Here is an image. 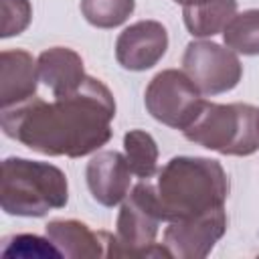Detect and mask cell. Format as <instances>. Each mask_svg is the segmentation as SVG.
Wrapping results in <instances>:
<instances>
[{
  "mask_svg": "<svg viewBox=\"0 0 259 259\" xmlns=\"http://www.w3.org/2000/svg\"><path fill=\"white\" fill-rule=\"evenodd\" d=\"M115 99L103 81L87 77L83 85L55 101L30 97L2 109V132L45 156L81 158L97 152L111 138Z\"/></svg>",
  "mask_w": 259,
  "mask_h": 259,
  "instance_id": "1",
  "label": "cell"
},
{
  "mask_svg": "<svg viewBox=\"0 0 259 259\" xmlns=\"http://www.w3.org/2000/svg\"><path fill=\"white\" fill-rule=\"evenodd\" d=\"M154 188L162 219L170 223L223 208L229 194V178L217 160L176 156L158 172Z\"/></svg>",
  "mask_w": 259,
  "mask_h": 259,
  "instance_id": "2",
  "label": "cell"
},
{
  "mask_svg": "<svg viewBox=\"0 0 259 259\" xmlns=\"http://www.w3.org/2000/svg\"><path fill=\"white\" fill-rule=\"evenodd\" d=\"M67 200V176L57 166L14 156L2 162L0 204L6 214L45 217L49 210L63 208Z\"/></svg>",
  "mask_w": 259,
  "mask_h": 259,
  "instance_id": "3",
  "label": "cell"
},
{
  "mask_svg": "<svg viewBox=\"0 0 259 259\" xmlns=\"http://www.w3.org/2000/svg\"><path fill=\"white\" fill-rule=\"evenodd\" d=\"M184 138L225 156H251L259 150V109L249 103L202 101Z\"/></svg>",
  "mask_w": 259,
  "mask_h": 259,
  "instance_id": "4",
  "label": "cell"
},
{
  "mask_svg": "<svg viewBox=\"0 0 259 259\" xmlns=\"http://www.w3.org/2000/svg\"><path fill=\"white\" fill-rule=\"evenodd\" d=\"M162 221L156 188L142 180L121 202L107 257H170L164 245H156Z\"/></svg>",
  "mask_w": 259,
  "mask_h": 259,
  "instance_id": "5",
  "label": "cell"
},
{
  "mask_svg": "<svg viewBox=\"0 0 259 259\" xmlns=\"http://www.w3.org/2000/svg\"><path fill=\"white\" fill-rule=\"evenodd\" d=\"M202 93L190 81L184 71L166 69L160 71L146 87V109L148 113L174 130H184L198 113L202 105Z\"/></svg>",
  "mask_w": 259,
  "mask_h": 259,
  "instance_id": "6",
  "label": "cell"
},
{
  "mask_svg": "<svg viewBox=\"0 0 259 259\" xmlns=\"http://www.w3.org/2000/svg\"><path fill=\"white\" fill-rule=\"evenodd\" d=\"M182 71L204 95L235 89L243 77V65L235 51L212 40H192L182 55Z\"/></svg>",
  "mask_w": 259,
  "mask_h": 259,
  "instance_id": "7",
  "label": "cell"
},
{
  "mask_svg": "<svg viewBox=\"0 0 259 259\" xmlns=\"http://www.w3.org/2000/svg\"><path fill=\"white\" fill-rule=\"evenodd\" d=\"M225 231L227 212L223 206L192 219L170 221V225L164 231L162 245L168 249L170 257L202 259L212 251L214 243L225 235Z\"/></svg>",
  "mask_w": 259,
  "mask_h": 259,
  "instance_id": "8",
  "label": "cell"
},
{
  "mask_svg": "<svg viewBox=\"0 0 259 259\" xmlns=\"http://www.w3.org/2000/svg\"><path fill=\"white\" fill-rule=\"evenodd\" d=\"M168 49V32L158 20H138L115 40V59L127 71L152 69Z\"/></svg>",
  "mask_w": 259,
  "mask_h": 259,
  "instance_id": "9",
  "label": "cell"
},
{
  "mask_svg": "<svg viewBox=\"0 0 259 259\" xmlns=\"http://www.w3.org/2000/svg\"><path fill=\"white\" fill-rule=\"evenodd\" d=\"M85 176L91 196L103 206H115L130 194L132 170L125 156L115 150L97 152L87 162Z\"/></svg>",
  "mask_w": 259,
  "mask_h": 259,
  "instance_id": "10",
  "label": "cell"
},
{
  "mask_svg": "<svg viewBox=\"0 0 259 259\" xmlns=\"http://www.w3.org/2000/svg\"><path fill=\"white\" fill-rule=\"evenodd\" d=\"M47 237L69 259H99L109 253L111 233L93 231L85 223L75 219H57L47 227Z\"/></svg>",
  "mask_w": 259,
  "mask_h": 259,
  "instance_id": "11",
  "label": "cell"
},
{
  "mask_svg": "<svg viewBox=\"0 0 259 259\" xmlns=\"http://www.w3.org/2000/svg\"><path fill=\"white\" fill-rule=\"evenodd\" d=\"M38 61L22 49L0 55V105L2 109L34 97L38 81Z\"/></svg>",
  "mask_w": 259,
  "mask_h": 259,
  "instance_id": "12",
  "label": "cell"
},
{
  "mask_svg": "<svg viewBox=\"0 0 259 259\" xmlns=\"http://www.w3.org/2000/svg\"><path fill=\"white\" fill-rule=\"evenodd\" d=\"M38 77L55 97L75 93L87 79L83 59L67 47H53L38 55Z\"/></svg>",
  "mask_w": 259,
  "mask_h": 259,
  "instance_id": "13",
  "label": "cell"
},
{
  "mask_svg": "<svg viewBox=\"0 0 259 259\" xmlns=\"http://www.w3.org/2000/svg\"><path fill=\"white\" fill-rule=\"evenodd\" d=\"M237 14V0H202L184 6V24L192 36L204 38L223 32Z\"/></svg>",
  "mask_w": 259,
  "mask_h": 259,
  "instance_id": "14",
  "label": "cell"
},
{
  "mask_svg": "<svg viewBox=\"0 0 259 259\" xmlns=\"http://www.w3.org/2000/svg\"><path fill=\"white\" fill-rule=\"evenodd\" d=\"M125 160L132 174L142 180H148L158 170V146L154 138L144 130H130L123 136Z\"/></svg>",
  "mask_w": 259,
  "mask_h": 259,
  "instance_id": "15",
  "label": "cell"
},
{
  "mask_svg": "<svg viewBox=\"0 0 259 259\" xmlns=\"http://www.w3.org/2000/svg\"><path fill=\"white\" fill-rule=\"evenodd\" d=\"M225 45L241 55H259V8L239 12L223 30Z\"/></svg>",
  "mask_w": 259,
  "mask_h": 259,
  "instance_id": "16",
  "label": "cell"
},
{
  "mask_svg": "<svg viewBox=\"0 0 259 259\" xmlns=\"http://www.w3.org/2000/svg\"><path fill=\"white\" fill-rule=\"evenodd\" d=\"M136 8V0H81V12L91 26L115 28L123 24Z\"/></svg>",
  "mask_w": 259,
  "mask_h": 259,
  "instance_id": "17",
  "label": "cell"
},
{
  "mask_svg": "<svg viewBox=\"0 0 259 259\" xmlns=\"http://www.w3.org/2000/svg\"><path fill=\"white\" fill-rule=\"evenodd\" d=\"M2 257H22V259H32V257H63L61 251L53 245V241L47 237L38 235H12L4 239V245L0 249Z\"/></svg>",
  "mask_w": 259,
  "mask_h": 259,
  "instance_id": "18",
  "label": "cell"
},
{
  "mask_svg": "<svg viewBox=\"0 0 259 259\" xmlns=\"http://www.w3.org/2000/svg\"><path fill=\"white\" fill-rule=\"evenodd\" d=\"M0 8H2V24H0L2 38L20 34L30 24L32 6L28 0H0Z\"/></svg>",
  "mask_w": 259,
  "mask_h": 259,
  "instance_id": "19",
  "label": "cell"
},
{
  "mask_svg": "<svg viewBox=\"0 0 259 259\" xmlns=\"http://www.w3.org/2000/svg\"><path fill=\"white\" fill-rule=\"evenodd\" d=\"M176 4H182V6H192V4H198L202 0H174Z\"/></svg>",
  "mask_w": 259,
  "mask_h": 259,
  "instance_id": "20",
  "label": "cell"
}]
</instances>
